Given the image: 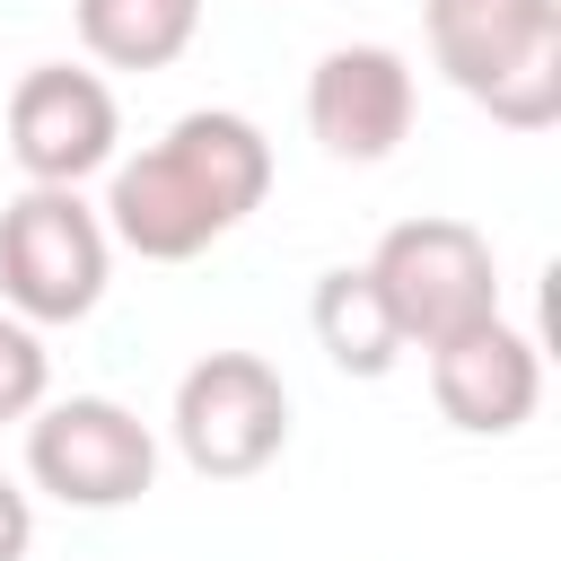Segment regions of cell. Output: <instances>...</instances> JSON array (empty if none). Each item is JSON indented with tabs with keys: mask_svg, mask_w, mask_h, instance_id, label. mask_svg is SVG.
<instances>
[{
	"mask_svg": "<svg viewBox=\"0 0 561 561\" xmlns=\"http://www.w3.org/2000/svg\"><path fill=\"white\" fill-rule=\"evenodd\" d=\"M263 193H272V140L228 105H193L140 158H114L96 219L140 263H193L245 210H263Z\"/></svg>",
	"mask_w": 561,
	"mask_h": 561,
	"instance_id": "cell-1",
	"label": "cell"
},
{
	"mask_svg": "<svg viewBox=\"0 0 561 561\" xmlns=\"http://www.w3.org/2000/svg\"><path fill=\"white\" fill-rule=\"evenodd\" d=\"M430 61L508 131L561 123V0H421Z\"/></svg>",
	"mask_w": 561,
	"mask_h": 561,
	"instance_id": "cell-2",
	"label": "cell"
},
{
	"mask_svg": "<svg viewBox=\"0 0 561 561\" xmlns=\"http://www.w3.org/2000/svg\"><path fill=\"white\" fill-rule=\"evenodd\" d=\"M368 280H377L403 351L412 342L438 351V342H456V333L500 316V263H491V237L473 219H438V210L430 219H394L377 237V254H368Z\"/></svg>",
	"mask_w": 561,
	"mask_h": 561,
	"instance_id": "cell-3",
	"label": "cell"
},
{
	"mask_svg": "<svg viewBox=\"0 0 561 561\" xmlns=\"http://www.w3.org/2000/svg\"><path fill=\"white\" fill-rule=\"evenodd\" d=\"M114 237L70 184H26L0 210V307L18 324H79L105 298Z\"/></svg>",
	"mask_w": 561,
	"mask_h": 561,
	"instance_id": "cell-4",
	"label": "cell"
},
{
	"mask_svg": "<svg viewBox=\"0 0 561 561\" xmlns=\"http://www.w3.org/2000/svg\"><path fill=\"white\" fill-rule=\"evenodd\" d=\"M167 430H175V456L202 482H245V473H263L289 447V386L254 351H202L175 377Z\"/></svg>",
	"mask_w": 561,
	"mask_h": 561,
	"instance_id": "cell-5",
	"label": "cell"
},
{
	"mask_svg": "<svg viewBox=\"0 0 561 561\" xmlns=\"http://www.w3.org/2000/svg\"><path fill=\"white\" fill-rule=\"evenodd\" d=\"M26 482L61 508H131L158 482V438L114 394H61L26 421Z\"/></svg>",
	"mask_w": 561,
	"mask_h": 561,
	"instance_id": "cell-6",
	"label": "cell"
},
{
	"mask_svg": "<svg viewBox=\"0 0 561 561\" xmlns=\"http://www.w3.org/2000/svg\"><path fill=\"white\" fill-rule=\"evenodd\" d=\"M114 140H123V105L96 70L35 61L9 88V158L26 167V184H70L79 193L96 167H114Z\"/></svg>",
	"mask_w": 561,
	"mask_h": 561,
	"instance_id": "cell-7",
	"label": "cell"
},
{
	"mask_svg": "<svg viewBox=\"0 0 561 561\" xmlns=\"http://www.w3.org/2000/svg\"><path fill=\"white\" fill-rule=\"evenodd\" d=\"M307 131L342 167H377L412 140V61L394 44H333L307 70Z\"/></svg>",
	"mask_w": 561,
	"mask_h": 561,
	"instance_id": "cell-8",
	"label": "cell"
},
{
	"mask_svg": "<svg viewBox=\"0 0 561 561\" xmlns=\"http://www.w3.org/2000/svg\"><path fill=\"white\" fill-rule=\"evenodd\" d=\"M430 394L465 438H508L543 403V359L508 316H491V324H473V333L430 351Z\"/></svg>",
	"mask_w": 561,
	"mask_h": 561,
	"instance_id": "cell-9",
	"label": "cell"
},
{
	"mask_svg": "<svg viewBox=\"0 0 561 561\" xmlns=\"http://www.w3.org/2000/svg\"><path fill=\"white\" fill-rule=\"evenodd\" d=\"M307 324H316V342H324V359H333L342 377H386V368L403 359V333H394L368 263H333V272L316 280V298H307Z\"/></svg>",
	"mask_w": 561,
	"mask_h": 561,
	"instance_id": "cell-10",
	"label": "cell"
},
{
	"mask_svg": "<svg viewBox=\"0 0 561 561\" xmlns=\"http://www.w3.org/2000/svg\"><path fill=\"white\" fill-rule=\"evenodd\" d=\"M70 18L105 70H167L202 35V0H70Z\"/></svg>",
	"mask_w": 561,
	"mask_h": 561,
	"instance_id": "cell-11",
	"label": "cell"
},
{
	"mask_svg": "<svg viewBox=\"0 0 561 561\" xmlns=\"http://www.w3.org/2000/svg\"><path fill=\"white\" fill-rule=\"evenodd\" d=\"M44 386H53V359H44L35 324L0 316V430H9V421H35V412H44Z\"/></svg>",
	"mask_w": 561,
	"mask_h": 561,
	"instance_id": "cell-12",
	"label": "cell"
},
{
	"mask_svg": "<svg viewBox=\"0 0 561 561\" xmlns=\"http://www.w3.org/2000/svg\"><path fill=\"white\" fill-rule=\"evenodd\" d=\"M26 543H35V500L0 473V561H26Z\"/></svg>",
	"mask_w": 561,
	"mask_h": 561,
	"instance_id": "cell-13",
	"label": "cell"
}]
</instances>
